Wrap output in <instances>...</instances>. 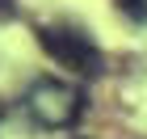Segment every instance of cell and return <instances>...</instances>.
<instances>
[{
	"label": "cell",
	"mask_w": 147,
	"mask_h": 139,
	"mask_svg": "<svg viewBox=\"0 0 147 139\" xmlns=\"http://www.w3.org/2000/svg\"><path fill=\"white\" fill-rule=\"evenodd\" d=\"M25 110H30V118H34L38 127L67 131L84 114V89H76L67 80H55V76H42V80H34L30 93H25Z\"/></svg>",
	"instance_id": "cell-1"
},
{
	"label": "cell",
	"mask_w": 147,
	"mask_h": 139,
	"mask_svg": "<svg viewBox=\"0 0 147 139\" xmlns=\"http://www.w3.org/2000/svg\"><path fill=\"white\" fill-rule=\"evenodd\" d=\"M38 46L55 59L59 68H71L76 76H101L105 72V55L84 30L71 25H42L38 30Z\"/></svg>",
	"instance_id": "cell-2"
},
{
	"label": "cell",
	"mask_w": 147,
	"mask_h": 139,
	"mask_svg": "<svg viewBox=\"0 0 147 139\" xmlns=\"http://www.w3.org/2000/svg\"><path fill=\"white\" fill-rule=\"evenodd\" d=\"M118 9L130 17V21H139V25H147V0H113Z\"/></svg>",
	"instance_id": "cell-3"
}]
</instances>
